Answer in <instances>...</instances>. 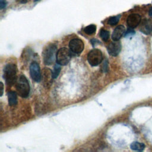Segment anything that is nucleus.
I'll use <instances>...</instances> for the list:
<instances>
[{"mask_svg": "<svg viewBox=\"0 0 152 152\" xmlns=\"http://www.w3.org/2000/svg\"><path fill=\"white\" fill-rule=\"evenodd\" d=\"M16 90L18 94L23 97L26 98L28 96L30 90L29 83L24 75H20L16 81Z\"/></svg>", "mask_w": 152, "mask_h": 152, "instance_id": "nucleus-1", "label": "nucleus"}, {"mask_svg": "<svg viewBox=\"0 0 152 152\" xmlns=\"http://www.w3.org/2000/svg\"><path fill=\"white\" fill-rule=\"evenodd\" d=\"M56 48L57 46L55 44L51 43L44 49L42 52V56L45 65H49L53 63L56 58Z\"/></svg>", "mask_w": 152, "mask_h": 152, "instance_id": "nucleus-2", "label": "nucleus"}, {"mask_svg": "<svg viewBox=\"0 0 152 152\" xmlns=\"http://www.w3.org/2000/svg\"><path fill=\"white\" fill-rule=\"evenodd\" d=\"M4 78L8 85H12L17 80V67L13 64H9L5 65L4 68Z\"/></svg>", "mask_w": 152, "mask_h": 152, "instance_id": "nucleus-3", "label": "nucleus"}, {"mask_svg": "<svg viewBox=\"0 0 152 152\" xmlns=\"http://www.w3.org/2000/svg\"><path fill=\"white\" fill-rule=\"evenodd\" d=\"M71 58L70 50L66 48L59 49L56 53V62L61 65H65L68 64Z\"/></svg>", "mask_w": 152, "mask_h": 152, "instance_id": "nucleus-4", "label": "nucleus"}, {"mask_svg": "<svg viewBox=\"0 0 152 152\" xmlns=\"http://www.w3.org/2000/svg\"><path fill=\"white\" fill-rule=\"evenodd\" d=\"M87 60L89 64L93 66L99 65L103 60V54L100 50L93 49L90 50L87 55Z\"/></svg>", "mask_w": 152, "mask_h": 152, "instance_id": "nucleus-5", "label": "nucleus"}, {"mask_svg": "<svg viewBox=\"0 0 152 152\" xmlns=\"http://www.w3.org/2000/svg\"><path fill=\"white\" fill-rule=\"evenodd\" d=\"M69 47L70 50L75 54L81 53L84 49V43L83 42L78 38H74L72 39L69 43Z\"/></svg>", "mask_w": 152, "mask_h": 152, "instance_id": "nucleus-6", "label": "nucleus"}, {"mask_svg": "<svg viewBox=\"0 0 152 152\" xmlns=\"http://www.w3.org/2000/svg\"><path fill=\"white\" fill-rule=\"evenodd\" d=\"M30 74L33 80L36 82H40L41 80V72L39 64L36 62H32L30 65Z\"/></svg>", "mask_w": 152, "mask_h": 152, "instance_id": "nucleus-7", "label": "nucleus"}, {"mask_svg": "<svg viewBox=\"0 0 152 152\" xmlns=\"http://www.w3.org/2000/svg\"><path fill=\"white\" fill-rule=\"evenodd\" d=\"M121 43L118 41L110 42L107 46V52L109 55L113 56H116L119 55L121 50Z\"/></svg>", "mask_w": 152, "mask_h": 152, "instance_id": "nucleus-8", "label": "nucleus"}, {"mask_svg": "<svg viewBox=\"0 0 152 152\" xmlns=\"http://www.w3.org/2000/svg\"><path fill=\"white\" fill-rule=\"evenodd\" d=\"M141 21V17L138 14H130L126 20V23L128 26L131 28H134L137 27Z\"/></svg>", "mask_w": 152, "mask_h": 152, "instance_id": "nucleus-9", "label": "nucleus"}, {"mask_svg": "<svg viewBox=\"0 0 152 152\" xmlns=\"http://www.w3.org/2000/svg\"><path fill=\"white\" fill-rule=\"evenodd\" d=\"M140 30L144 34H150L152 32V20L144 19L140 24Z\"/></svg>", "mask_w": 152, "mask_h": 152, "instance_id": "nucleus-10", "label": "nucleus"}, {"mask_svg": "<svg viewBox=\"0 0 152 152\" xmlns=\"http://www.w3.org/2000/svg\"><path fill=\"white\" fill-rule=\"evenodd\" d=\"M125 31V27L122 25L117 26L113 30L112 34V39L114 41H118L124 34Z\"/></svg>", "mask_w": 152, "mask_h": 152, "instance_id": "nucleus-11", "label": "nucleus"}, {"mask_svg": "<svg viewBox=\"0 0 152 152\" xmlns=\"http://www.w3.org/2000/svg\"><path fill=\"white\" fill-rule=\"evenodd\" d=\"M8 101L10 106H15L17 104V94L15 91H10L7 93Z\"/></svg>", "mask_w": 152, "mask_h": 152, "instance_id": "nucleus-12", "label": "nucleus"}, {"mask_svg": "<svg viewBox=\"0 0 152 152\" xmlns=\"http://www.w3.org/2000/svg\"><path fill=\"white\" fill-rule=\"evenodd\" d=\"M43 76L44 77V81L46 83V85L49 84V83L51 82V79L53 78L52 72L51 70L48 68H45L43 70Z\"/></svg>", "mask_w": 152, "mask_h": 152, "instance_id": "nucleus-13", "label": "nucleus"}, {"mask_svg": "<svg viewBox=\"0 0 152 152\" xmlns=\"http://www.w3.org/2000/svg\"><path fill=\"white\" fill-rule=\"evenodd\" d=\"M130 147L133 150L142 151L145 148V145L143 143L138 142H133L130 145Z\"/></svg>", "mask_w": 152, "mask_h": 152, "instance_id": "nucleus-14", "label": "nucleus"}, {"mask_svg": "<svg viewBox=\"0 0 152 152\" xmlns=\"http://www.w3.org/2000/svg\"><path fill=\"white\" fill-rule=\"evenodd\" d=\"M96 26L94 24H90L84 28V32L88 35H91L94 34L96 32Z\"/></svg>", "mask_w": 152, "mask_h": 152, "instance_id": "nucleus-15", "label": "nucleus"}, {"mask_svg": "<svg viewBox=\"0 0 152 152\" xmlns=\"http://www.w3.org/2000/svg\"><path fill=\"white\" fill-rule=\"evenodd\" d=\"M121 15H118L116 16H113L110 17L107 20V24L111 26L116 25L119 21Z\"/></svg>", "mask_w": 152, "mask_h": 152, "instance_id": "nucleus-16", "label": "nucleus"}, {"mask_svg": "<svg viewBox=\"0 0 152 152\" xmlns=\"http://www.w3.org/2000/svg\"><path fill=\"white\" fill-rule=\"evenodd\" d=\"M100 36L104 41H107L110 36L109 31L104 29H102L100 31Z\"/></svg>", "mask_w": 152, "mask_h": 152, "instance_id": "nucleus-17", "label": "nucleus"}, {"mask_svg": "<svg viewBox=\"0 0 152 152\" xmlns=\"http://www.w3.org/2000/svg\"><path fill=\"white\" fill-rule=\"evenodd\" d=\"M61 65L58 64V63L54 66V68H53V71H52V77H53V78H56L58 77L59 72H60V71H61V66H60Z\"/></svg>", "mask_w": 152, "mask_h": 152, "instance_id": "nucleus-18", "label": "nucleus"}, {"mask_svg": "<svg viewBox=\"0 0 152 152\" xmlns=\"http://www.w3.org/2000/svg\"><path fill=\"white\" fill-rule=\"evenodd\" d=\"M7 2L5 0H0V9L2 10L7 6Z\"/></svg>", "mask_w": 152, "mask_h": 152, "instance_id": "nucleus-19", "label": "nucleus"}, {"mask_svg": "<svg viewBox=\"0 0 152 152\" xmlns=\"http://www.w3.org/2000/svg\"><path fill=\"white\" fill-rule=\"evenodd\" d=\"M131 29H132V28H129V29L128 30V31L126 32V33H125V36H128V35L133 34L134 33V31L132 30H131Z\"/></svg>", "mask_w": 152, "mask_h": 152, "instance_id": "nucleus-20", "label": "nucleus"}, {"mask_svg": "<svg viewBox=\"0 0 152 152\" xmlns=\"http://www.w3.org/2000/svg\"><path fill=\"white\" fill-rule=\"evenodd\" d=\"M1 96H2V94H3V87H4V85H3V83L2 82H1Z\"/></svg>", "mask_w": 152, "mask_h": 152, "instance_id": "nucleus-21", "label": "nucleus"}, {"mask_svg": "<svg viewBox=\"0 0 152 152\" xmlns=\"http://www.w3.org/2000/svg\"><path fill=\"white\" fill-rule=\"evenodd\" d=\"M28 1V0H19V2L21 3V4H25L27 3Z\"/></svg>", "mask_w": 152, "mask_h": 152, "instance_id": "nucleus-22", "label": "nucleus"}, {"mask_svg": "<svg viewBox=\"0 0 152 152\" xmlns=\"http://www.w3.org/2000/svg\"><path fill=\"white\" fill-rule=\"evenodd\" d=\"M149 15L150 17H152V7H151L149 10Z\"/></svg>", "mask_w": 152, "mask_h": 152, "instance_id": "nucleus-23", "label": "nucleus"}, {"mask_svg": "<svg viewBox=\"0 0 152 152\" xmlns=\"http://www.w3.org/2000/svg\"><path fill=\"white\" fill-rule=\"evenodd\" d=\"M40 1V0H34V2H37V1Z\"/></svg>", "mask_w": 152, "mask_h": 152, "instance_id": "nucleus-24", "label": "nucleus"}]
</instances>
